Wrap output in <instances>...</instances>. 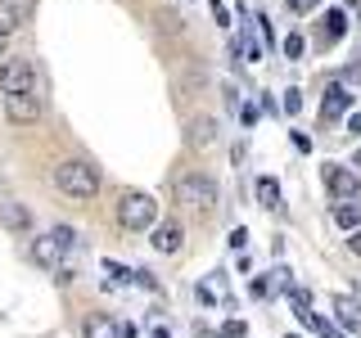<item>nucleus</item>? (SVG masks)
<instances>
[{"instance_id": "f257e3e1", "label": "nucleus", "mask_w": 361, "mask_h": 338, "mask_svg": "<svg viewBox=\"0 0 361 338\" xmlns=\"http://www.w3.org/2000/svg\"><path fill=\"white\" fill-rule=\"evenodd\" d=\"M217 180L212 176H203V172H190V176H180L176 180V203H185L190 212H199V217H212L217 212Z\"/></svg>"}, {"instance_id": "f03ea898", "label": "nucleus", "mask_w": 361, "mask_h": 338, "mask_svg": "<svg viewBox=\"0 0 361 338\" xmlns=\"http://www.w3.org/2000/svg\"><path fill=\"white\" fill-rule=\"evenodd\" d=\"M54 185H59V194L86 203V199L99 194V172L90 163H59L54 167Z\"/></svg>"}, {"instance_id": "7ed1b4c3", "label": "nucleus", "mask_w": 361, "mask_h": 338, "mask_svg": "<svg viewBox=\"0 0 361 338\" xmlns=\"http://www.w3.org/2000/svg\"><path fill=\"white\" fill-rule=\"evenodd\" d=\"M68 248H73V230H68V225H54V230H45V234H37V239H32L27 257H32L37 266H45V270H59V262H63Z\"/></svg>"}, {"instance_id": "20e7f679", "label": "nucleus", "mask_w": 361, "mask_h": 338, "mask_svg": "<svg viewBox=\"0 0 361 338\" xmlns=\"http://www.w3.org/2000/svg\"><path fill=\"white\" fill-rule=\"evenodd\" d=\"M154 217H158V203H154V194L127 189V194L118 199V221H122V230H149Z\"/></svg>"}, {"instance_id": "39448f33", "label": "nucleus", "mask_w": 361, "mask_h": 338, "mask_svg": "<svg viewBox=\"0 0 361 338\" xmlns=\"http://www.w3.org/2000/svg\"><path fill=\"white\" fill-rule=\"evenodd\" d=\"M0 90L5 95H23V90H37V63L27 54H9L0 63Z\"/></svg>"}, {"instance_id": "423d86ee", "label": "nucleus", "mask_w": 361, "mask_h": 338, "mask_svg": "<svg viewBox=\"0 0 361 338\" xmlns=\"http://www.w3.org/2000/svg\"><path fill=\"white\" fill-rule=\"evenodd\" d=\"M5 118L14 122V127H37V122H41V99H37V90L5 95Z\"/></svg>"}, {"instance_id": "0eeeda50", "label": "nucleus", "mask_w": 361, "mask_h": 338, "mask_svg": "<svg viewBox=\"0 0 361 338\" xmlns=\"http://www.w3.org/2000/svg\"><path fill=\"white\" fill-rule=\"evenodd\" d=\"M348 108H353V95H348V86H343V82L325 86V95H321V122H338V118H348Z\"/></svg>"}, {"instance_id": "6e6552de", "label": "nucleus", "mask_w": 361, "mask_h": 338, "mask_svg": "<svg viewBox=\"0 0 361 338\" xmlns=\"http://www.w3.org/2000/svg\"><path fill=\"white\" fill-rule=\"evenodd\" d=\"M321 176H325V189H330L334 199H353V194H357V176L348 172L343 163H325Z\"/></svg>"}, {"instance_id": "1a4fd4ad", "label": "nucleus", "mask_w": 361, "mask_h": 338, "mask_svg": "<svg viewBox=\"0 0 361 338\" xmlns=\"http://www.w3.org/2000/svg\"><path fill=\"white\" fill-rule=\"evenodd\" d=\"M82 338H122V325L104 311H90L82 320Z\"/></svg>"}, {"instance_id": "9d476101", "label": "nucleus", "mask_w": 361, "mask_h": 338, "mask_svg": "<svg viewBox=\"0 0 361 338\" xmlns=\"http://www.w3.org/2000/svg\"><path fill=\"white\" fill-rule=\"evenodd\" d=\"M0 221H5L14 234H27L32 230V212L23 208V203H14V199H0Z\"/></svg>"}, {"instance_id": "9b49d317", "label": "nucleus", "mask_w": 361, "mask_h": 338, "mask_svg": "<svg viewBox=\"0 0 361 338\" xmlns=\"http://www.w3.org/2000/svg\"><path fill=\"white\" fill-rule=\"evenodd\" d=\"M158 253H180V244H185V230H180V221H163L154 230V239H149Z\"/></svg>"}, {"instance_id": "f8f14e48", "label": "nucleus", "mask_w": 361, "mask_h": 338, "mask_svg": "<svg viewBox=\"0 0 361 338\" xmlns=\"http://www.w3.org/2000/svg\"><path fill=\"white\" fill-rule=\"evenodd\" d=\"M343 32H348V14L343 9H330V14L321 18V45H334Z\"/></svg>"}, {"instance_id": "ddd939ff", "label": "nucleus", "mask_w": 361, "mask_h": 338, "mask_svg": "<svg viewBox=\"0 0 361 338\" xmlns=\"http://www.w3.org/2000/svg\"><path fill=\"white\" fill-rule=\"evenodd\" d=\"M23 23V0H0V37H14Z\"/></svg>"}, {"instance_id": "4468645a", "label": "nucleus", "mask_w": 361, "mask_h": 338, "mask_svg": "<svg viewBox=\"0 0 361 338\" xmlns=\"http://www.w3.org/2000/svg\"><path fill=\"white\" fill-rule=\"evenodd\" d=\"M212 140H217V122H212V118H195V122H190V144H195V149H208Z\"/></svg>"}, {"instance_id": "2eb2a0df", "label": "nucleus", "mask_w": 361, "mask_h": 338, "mask_svg": "<svg viewBox=\"0 0 361 338\" xmlns=\"http://www.w3.org/2000/svg\"><path fill=\"white\" fill-rule=\"evenodd\" d=\"M334 221L343 225V230H357V225H361V203L357 199H338L334 203Z\"/></svg>"}, {"instance_id": "dca6fc26", "label": "nucleus", "mask_w": 361, "mask_h": 338, "mask_svg": "<svg viewBox=\"0 0 361 338\" xmlns=\"http://www.w3.org/2000/svg\"><path fill=\"white\" fill-rule=\"evenodd\" d=\"M334 311H338V320H343V330H361V302H353V298H343V293H338V298H334Z\"/></svg>"}, {"instance_id": "f3484780", "label": "nucleus", "mask_w": 361, "mask_h": 338, "mask_svg": "<svg viewBox=\"0 0 361 338\" xmlns=\"http://www.w3.org/2000/svg\"><path fill=\"white\" fill-rule=\"evenodd\" d=\"M257 203H262V208H276L280 203V185L271 176H257Z\"/></svg>"}, {"instance_id": "a211bd4d", "label": "nucleus", "mask_w": 361, "mask_h": 338, "mask_svg": "<svg viewBox=\"0 0 361 338\" xmlns=\"http://www.w3.org/2000/svg\"><path fill=\"white\" fill-rule=\"evenodd\" d=\"M302 325H307V330H312V334H321V338H343V334H338V330H334V325H325V320H321V315H312V311H307V315H302Z\"/></svg>"}, {"instance_id": "6ab92c4d", "label": "nucleus", "mask_w": 361, "mask_h": 338, "mask_svg": "<svg viewBox=\"0 0 361 338\" xmlns=\"http://www.w3.org/2000/svg\"><path fill=\"white\" fill-rule=\"evenodd\" d=\"M285 54H289V59H298V54H302V37H298V32L285 37Z\"/></svg>"}, {"instance_id": "aec40b11", "label": "nucleus", "mask_w": 361, "mask_h": 338, "mask_svg": "<svg viewBox=\"0 0 361 338\" xmlns=\"http://www.w3.org/2000/svg\"><path fill=\"white\" fill-rule=\"evenodd\" d=\"M302 108V90H285V113H298Z\"/></svg>"}, {"instance_id": "412c9836", "label": "nucleus", "mask_w": 361, "mask_h": 338, "mask_svg": "<svg viewBox=\"0 0 361 338\" xmlns=\"http://www.w3.org/2000/svg\"><path fill=\"white\" fill-rule=\"evenodd\" d=\"M221 334H226V338H244V320H226Z\"/></svg>"}, {"instance_id": "4be33fe9", "label": "nucleus", "mask_w": 361, "mask_h": 338, "mask_svg": "<svg viewBox=\"0 0 361 338\" xmlns=\"http://www.w3.org/2000/svg\"><path fill=\"white\" fill-rule=\"evenodd\" d=\"M244 244H248V234H244V225H240V230H231V248H235V253H244Z\"/></svg>"}, {"instance_id": "5701e85b", "label": "nucleus", "mask_w": 361, "mask_h": 338, "mask_svg": "<svg viewBox=\"0 0 361 338\" xmlns=\"http://www.w3.org/2000/svg\"><path fill=\"white\" fill-rule=\"evenodd\" d=\"M312 5H316V0H289V9H293V14H307Z\"/></svg>"}, {"instance_id": "b1692460", "label": "nucleus", "mask_w": 361, "mask_h": 338, "mask_svg": "<svg viewBox=\"0 0 361 338\" xmlns=\"http://www.w3.org/2000/svg\"><path fill=\"white\" fill-rule=\"evenodd\" d=\"M348 248H353V253L361 257V225H357V230H353V234H348Z\"/></svg>"}, {"instance_id": "393cba45", "label": "nucleus", "mask_w": 361, "mask_h": 338, "mask_svg": "<svg viewBox=\"0 0 361 338\" xmlns=\"http://www.w3.org/2000/svg\"><path fill=\"white\" fill-rule=\"evenodd\" d=\"M348 131H353V135H361V113H348Z\"/></svg>"}, {"instance_id": "a878e982", "label": "nucleus", "mask_w": 361, "mask_h": 338, "mask_svg": "<svg viewBox=\"0 0 361 338\" xmlns=\"http://www.w3.org/2000/svg\"><path fill=\"white\" fill-rule=\"evenodd\" d=\"M154 338H172V334H167V330H154Z\"/></svg>"}, {"instance_id": "bb28decb", "label": "nucleus", "mask_w": 361, "mask_h": 338, "mask_svg": "<svg viewBox=\"0 0 361 338\" xmlns=\"http://www.w3.org/2000/svg\"><path fill=\"white\" fill-rule=\"evenodd\" d=\"M5 45H9V37H0V50H5Z\"/></svg>"}, {"instance_id": "cd10ccee", "label": "nucleus", "mask_w": 361, "mask_h": 338, "mask_svg": "<svg viewBox=\"0 0 361 338\" xmlns=\"http://www.w3.org/2000/svg\"><path fill=\"white\" fill-rule=\"evenodd\" d=\"M285 338H298V334H285Z\"/></svg>"}]
</instances>
